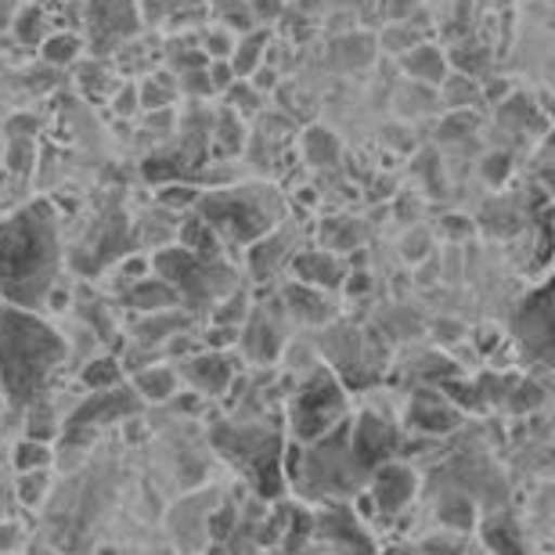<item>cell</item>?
Returning <instances> with one entry per match:
<instances>
[{
    "instance_id": "cell-21",
    "label": "cell",
    "mask_w": 555,
    "mask_h": 555,
    "mask_svg": "<svg viewBox=\"0 0 555 555\" xmlns=\"http://www.w3.org/2000/svg\"><path fill=\"white\" fill-rule=\"evenodd\" d=\"M177 369L173 364H144L134 375H130V390H134L144 404H166L177 397Z\"/></svg>"
},
{
    "instance_id": "cell-20",
    "label": "cell",
    "mask_w": 555,
    "mask_h": 555,
    "mask_svg": "<svg viewBox=\"0 0 555 555\" xmlns=\"http://www.w3.org/2000/svg\"><path fill=\"white\" fill-rule=\"evenodd\" d=\"M188 325H192V314L181 307L155 310V314H141L134 321V339L141 347H159V343H170L177 332H188Z\"/></svg>"
},
{
    "instance_id": "cell-19",
    "label": "cell",
    "mask_w": 555,
    "mask_h": 555,
    "mask_svg": "<svg viewBox=\"0 0 555 555\" xmlns=\"http://www.w3.org/2000/svg\"><path fill=\"white\" fill-rule=\"evenodd\" d=\"M119 299H124L130 310H138V314H155V310L181 307L177 304V293L159 274H144L138 282H130L127 288H119Z\"/></svg>"
},
{
    "instance_id": "cell-13",
    "label": "cell",
    "mask_w": 555,
    "mask_h": 555,
    "mask_svg": "<svg viewBox=\"0 0 555 555\" xmlns=\"http://www.w3.org/2000/svg\"><path fill=\"white\" fill-rule=\"evenodd\" d=\"M415 491H418V473L408 462L390 459V462H383L379 469L369 473V483H364L361 494L369 498L383 516H393L412 502Z\"/></svg>"
},
{
    "instance_id": "cell-36",
    "label": "cell",
    "mask_w": 555,
    "mask_h": 555,
    "mask_svg": "<svg viewBox=\"0 0 555 555\" xmlns=\"http://www.w3.org/2000/svg\"><path fill=\"white\" fill-rule=\"evenodd\" d=\"M224 108H231L238 119H249V116H260V105H263V98H260V91L253 87L249 80H235L224 91Z\"/></svg>"
},
{
    "instance_id": "cell-29",
    "label": "cell",
    "mask_w": 555,
    "mask_h": 555,
    "mask_svg": "<svg viewBox=\"0 0 555 555\" xmlns=\"http://www.w3.org/2000/svg\"><path fill=\"white\" fill-rule=\"evenodd\" d=\"M11 465L18 473H37V469H51L54 465V448L43 440H29L22 437L15 448H11Z\"/></svg>"
},
{
    "instance_id": "cell-15",
    "label": "cell",
    "mask_w": 555,
    "mask_h": 555,
    "mask_svg": "<svg viewBox=\"0 0 555 555\" xmlns=\"http://www.w3.org/2000/svg\"><path fill=\"white\" fill-rule=\"evenodd\" d=\"M296 253H299V235L282 220L274 231H268L260 242H253L246 249L249 274L257 278V282H268L278 271H288V260H293Z\"/></svg>"
},
{
    "instance_id": "cell-33",
    "label": "cell",
    "mask_w": 555,
    "mask_h": 555,
    "mask_svg": "<svg viewBox=\"0 0 555 555\" xmlns=\"http://www.w3.org/2000/svg\"><path fill=\"white\" fill-rule=\"evenodd\" d=\"M48 33H51L48 29V11L37 8V4L18 8V15H15V37L26 43V48H40Z\"/></svg>"
},
{
    "instance_id": "cell-37",
    "label": "cell",
    "mask_w": 555,
    "mask_h": 555,
    "mask_svg": "<svg viewBox=\"0 0 555 555\" xmlns=\"http://www.w3.org/2000/svg\"><path fill=\"white\" fill-rule=\"evenodd\" d=\"M33 163H37V141H33V138H22V134H11V138H8V149H4V166H8V173L29 177Z\"/></svg>"
},
{
    "instance_id": "cell-42",
    "label": "cell",
    "mask_w": 555,
    "mask_h": 555,
    "mask_svg": "<svg viewBox=\"0 0 555 555\" xmlns=\"http://www.w3.org/2000/svg\"><path fill=\"white\" fill-rule=\"evenodd\" d=\"M170 65H173V73H177V76H184V73L206 69L209 59H206V51H203V48H181V51H170Z\"/></svg>"
},
{
    "instance_id": "cell-8",
    "label": "cell",
    "mask_w": 555,
    "mask_h": 555,
    "mask_svg": "<svg viewBox=\"0 0 555 555\" xmlns=\"http://www.w3.org/2000/svg\"><path fill=\"white\" fill-rule=\"evenodd\" d=\"M141 412H144V401L130 390V383L113 386V390L87 393L80 404H73L69 412L62 415L59 443L65 451H87L105 429H113L116 422L138 418Z\"/></svg>"
},
{
    "instance_id": "cell-25",
    "label": "cell",
    "mask_w": 555,
    "mask_h": 555,
    "mask_svg": "<svg viewBox=\"0 0 555 555\" xmlns=\"http://www.w3.org/2000/svg\"><path fill=\"white\" fill-rule=\"evenodd\" d=\"M268 43H271L268 29H249L235 40V51H231L228 62H231V69H235L238 80H249V76L260 69L263 54H268Z\"/></svg>"
},
{
    "instance_id": "cell-24",
    "label": "cell",
    "mask_w": 555,
    "mask_h": 555,
    "mask_svg": "<svg viewBox=\"0 0 555 555\" xmlns=\"http://www.w3.org/2000/svg\"><path fill=\"white\" fill-rule=\"evenodd\" d=\"M401 65L408 76H415V80L433 83V87H440L443 76H448V54H443L437 43H415L412 51H404Z\"/></svg>"
},
{
    "instance_id": "cell-44",
    "label": "cell",
    "mask_w": 555,
    "mask_h": 555,
    "mask_svg": "<svg viewBox=\"0 0 555 555\" xmlns=\"http://www.w3.org/2000/svg\"><path fill=\"white\" fill-rule=\"evenodd\" d=\"M177 91H184L188 98H209L214 94V87H209L206 69H195V73H184L181 80H177Z\"/></svg>"
},
{
    "instance_id": "cell-38",
    "label": "cell",
    "mask_w": 555,
    "mask_h": 555,
    "mask_svg": "<svg viewBox=\"0 0 555 555\" xmlns=\"http://www.w3.org/2000/svg\"><path fill=\"white\" fill-rule=\"evenodd\" d=\"M51 491V469H37V473H18L15 480V498L22 505L37 508Z\"/></svg>"
},
{
    "instance_id": "cell-22",
    "label": "cell",
    "mask_w": 555,
    "mask_h": 555,
    "mask_svg": "<svg viewBox=\"0 0 555 555\" xmlns=\"http://www.w3.org/2000/svg\"><path fill=\"white\" fill-rule=\"evenodd\" d=\"M242 144H246V124H242L231 108H220V113L209 119V130H206L209 159H231V155L242 152Z\"/></svg>"
},
{
    "instance_id": "cell-12",
    "label": "cell",
    "mask_w": 555,
    "mask_h": 555,
    "mask_svg": "<svg viewBox=\"0 0 555 555\" xmlns=\"http://www.w3.org/2000/svg\"><path fill=\"white\" fill-rule=\"evenodd\" d=\"M177 379L188 383L198 397H224L235 386L238 364L231 350H198L173 364Z\"/></svg>"
},
{
    "instance_id": "cell-30",
    "label": "cell",
    "mask_w": 555,
    "mask_h": 555,
    "mask_svg": "<svg viewBox=\"0 0 555 555\" xmlns=\"http://www.w3.org/2000/svg\"><path fill=\"white\" fill-rule=\"evenodd\" d=\"M253 307V299L246 288H235V293H228L220 304L209 307V325H224V328H242V321H246Z\"/></svg>"
},
{
    "instance_id": "cell-6",
    "label": "cell",
    "mask_w": 555,
    "mask_h": 555,
    "mask_svg": "<svg viewBox=\"0 0 555 555\" xmlns=\"http://www.w3.org/2000/svg\"><path fill=\"white\" fill-rule=\"evenodd\" d=\"M152 274H159L166 285L177 293V304L188 314H209V307L220 304L228 293L238 288V278L235 268L228 260H206V257H195L192 249L177 246H159L152 253Z\"/></svg>"
},
{
    "instance_id": "cell-28",
    "label": "cell",
    "mask_w": 555,
    "mask_h": 555,
    "mask_svg": "<svg viewBox=\"0 0 555 555\" xmlns=\"http://www.w3.org/2000/svg\"><path fill=\"white\" fill-rule=\"evenodd\" d=\"M437 519L440 527H451V530H469L476 524V508H473V498L462 494V491H448L437 502Z\"/></svg>"
},
{
    "instance_id": "cell-40",
    "label": "cell",
    "mask_w": 555,
    "mask_h": 555,
    "mask_svg": "<svg viewBox=\"0 0 555 555\" xmlns=\"http://www.w3.org/2000/svg\"><path fill=\"white\" fill-rule=\"evenodd\" d=\"M235 40H238L235 33L220 26V29H206V33H203V43H198V48L206 51V59H209V62H228V59H231V51H235Z\"/></svg>"
},
{
    "instance_id": "cell-43",
    "label": "cell",
    "mask_w": 555,
    "mask_h": 555,
    "mask_svg": "<svg viewBox=\"0 0 555 555\" xmlns=\"http://www.w3.org/2000/svg\"><path fill=\"white\" fill-rule=\"evenodd\" d=\"M246 11H249V18L257 22V26H268V22L282 18L285 0H246Z\"/></svg>"
},
{
    "instance_id": "cell-27",
    "label": "cell",
    "mask_w": 555,
    "mask_h": 555,
    "mask_svg": "<svg viewBox=\"0 0 555 555\" xmlns=\"http://www.w3.org/2000/svg\"><path fill=\"white\" fill-rule=\"evenodd\" d=\"M304 159L325 170V166H336L343 159V144L328 127H310L304 134Z\"/></svg>"
},
{
    "instance_id": "cell-4",
    "label": "cell",
    "mask_w": 555,
    "mask_h": 555,
    "mask_svg": "<svg viewBox=\"0 0 555 555\" xmlns=\"http://www.w3.org/2000/svg\"><path fill=\"white\" fill-rule=\"evenodd\" d=\"M214 443L263 502H278L288 491L285 437L263 422H224L214 426Z\"/></svg>"
},
{
    "instance_id": "cell-14",
    "label": "cell",
    "mask_w": 555,
    "mask_h": 555,
    "mask_svg": "<svg viewBox=\"0 0 555 555\" xmlns=\"http://www.w3.org/2000/svg\"><path fill=\"white\" fill-rule=\"evenodd\" d=\"M238 347L249 361H257V364L278 361V353H282V347H285L282 325H278V310L249 307V314L238 328Z\"/></svg>"
},
{
    "instance_id": "cell-3",
    "label": "cell",
    "mask_w": 555,
    "mask_h": 555,
    "mask_svg": "<svg viewBox=\"0 0 555 555\" xmlns=\"http://www.w3.org/2000/svg\"><path fill=\"white\" fill-rule=\"evenodd\" d=\"M198 220L224 242V249H249L268 231H274L288 217L285 195L268 181H246V184H217L198 195L192 206Z\"/></svg>"
},
{
    "instance_id": "cell-50",
    "label": "cell",
    "mask_w": 555,
    "mask_h": 555,
    "mask_svg": "<svg viewBox=\"0 0 555 555\" xmlns=\"http://www.w3.org/2000/svg\"><path fill=\"white\" fill-rule=\"evenodd\" d=\"M249 83L257 87L260 94H263V91H274V83H278V73H274V69H263V65H260V69L253 73V80H249Z\"/></svg>"
},
{
    "instance_id": "cell-11",
    "label": "cell",
    "mask_w": 555,
    "mask_h": 555,
    "mask_svg": "<svg viewBox=\"0 0 555 555\" xmlns=\"http://www.w3.org/2000/svg\"><path fill=\"white\" fill-rule=\"evenodd\" d=\"M350 448L361 469L372 473V469H379L383 462L401 454V429H397L390 418H383L379 412H364L358 418H350Z\"/></svg>"
},
{
    "instance_id": "cell-52",
    "label": "cell",
    "mask_w": 555,
    "mask_h": 555,
    "mask_svg": "<svg viewBox=\"0 0 555 555\" xmlns=\"http://www.w3.org/2000/svg\"><path fill=\"white\" fill-rule=\"evenodd\" d=\"M209 4H214V8H217V15H220V11L238 8V4H246V0H209Z\"/></svg>"
},
{
    "instance_id": "cell-41",
    "label": "cell",
    "mask_w": 555,
    "mask_h": 555,
    "mask_svg": "<svg viewBox=\"0 0 555 555\" xmlns=\"http://www.w3.org/2000/svg\"><path fill=\"white\" fill-rule=\"evenodd\" d=\"M487 545H491L498 555H524L519 534L508 524H491V527H487Z\"/></svg>"
},
{
    "instance_id": "cell-48",
    "label": "cell",
    "mask_w": 555,
    "mask_h": 555,
    "mask_svg": "<svg viewBox=\"0 0 555 555\" xmlns=\"http://www.w3.org/2000/svg\"><path fill=\"white\" fill-rule=\"evenodd\" d=\"M483 173H487V181L498 184V181H505V173H508V155H491L483 166Z\"/></svg>"
},
{
    "instance_id": "cell-7",
    "label": "cell",
    "mask_w": 555,
    "mask_h": 555,
    "mask_svg": "<svg viewBox=\"0 0 555 555\" xmlns=\"http://www.w3.org/2000/svg\"><path fill=\"white\" fill-rule=\"evenodd\" d=\"M343 418H350V397L347 386L325 361H318L304 379L296 383L293 397H288L285 422L296 443H310L325 437L328 429H336Z\"/></svg>"
},
{
    "instance_id": "cell-5",
    "label": "cell",
    "mask_w": 555,
    "mask_h": 555,
    "mask_svg": "<svg viewBox=\"0 0 555 555\" xmlns=\"http://www.w3.org/2000/svg\"><path fill=\"white\" fill-rule=\"evenodd\" d=\"M369 473L361 469L350 448V418H343L325 437L299 443V469L293 487L310 502H339V498L361 494Z\"/></svg>"
},
{
    "instance_id": "cell-47",
    "label": "cell",
    "mask_w": 555,
    "mask_h": 555,
    "mask_svg": "<svg viewBox=\"0 0 555 555\" xmlns=\"http://www.w3.org/2000/svg\"><path fill=\"white\" fill-rule=\"evenodd\" d=\"M383 43H386V48H390V51H401V54H404V51H412V48H415L418 37H415L412 29H404V33H386Z\"/></svg>"
},
{
    "instance_id": "cell-16",
    "label": "cell",
    "mask_w": 555,
    "mask_h": 555,
    "mask_svg": "<svg viewBox=\"0 0 555 555\" xmlns=\"http://www.w3.org/2000/svg\"><path fill=\"white\" fill-rule=\"evenodd\" d=\"M408 426L418 429V433H451L462 426V408L443 397L440 386H429V390H415L412 393V404H408Z\"/></svg>"
},
{
    "instance_id": "cell-45",
    "label": "cell",
    "mask_w": 555,
    "mask_h": 555,
    "mask_svg": "<svg viewBox=\"0 0 555 555\" xmlns=\"http://www.w3.org/2000/svg\"><path fill=\"white\" fill-rule=\"evenodd\" d=\"M206 76H209V87H214V94H217V91L224 94L228 87L238 80L235 69H231V62H209V65H206Z\"/></svg>"
},
{
    "instance_id": "cell-26",
    "label": "cell",
    "mask_w": 555,
    "mask_h": 555,
    "mask_svg": "<svg viewBox=\"0 0 555 555\" xmlns=\"http://www.w3.org/2000/svg\"><path fill=\"white\" fill-rule=\"evenodd\" d=\"M127 383V372H124V361L113 358V353H102V358H91L80 369V386L87 393H98V390H113V386H124Z\"/></svg>"
},
{
    "instance_id": "cell-9",
    "label": "cell",
    "mask_w": 555,
    "mask_h": 555,
    "mask_svg": "<svg viewBox=\"0 0 555 555\" xmlns=\"http://www.w3.org/2000/svg\"><path fill=\"white\" fill-rule=\"evenodd\" d=\"M513 336L524 347V353L534 364L552 361V285L541 282L538 288H530L524 304L513 314Z\"/></svg>"
},
{
    "instance_id": "cell-35",
    "label": "cell",
    "mask_w": 555,
    "mask_h": 555,
    "mask_svg": "<svg viewBox=\"0 0 555 555\" xmlns=\"http://www.w3.org/2000/svg\"><path fill=\"white\" fill-rule=\"evenodd\" d=\"M198 195H203V188H195V184H188V181H170V184H163L159 192H155V203L181 217V214H192V206L198 203Z\"/></svg>"
},
{
    "instance_id": "cell-23",
    "label": "cell",
    "mask_w": 555,
    "mask_h": 555,
    "mask_svg": "<svg viewBox=\"0 0 555 555\" xmlns=\"http://www.w3.org/2000/svg\"><path fill=\"white\" fill-rule=\"evenodd\" d=\"M177 246L192 249L195 257H206V260H228V249L224 242H220L214 231L206 228V220H198L195 214H181L177 220Z\"/></svg>"
},
{
    "instance_id": "cell-49",
    "label": "cell",
    "mask_w": 555,
    "mask_h": 555,
    "mask_svg": "<svg viewBox=\"0 0 555 555\" xmlns=\"http://www.w3.org/2000/svg\"><path fill=\"white\" fill-rule=\"evenodd\" d=\"M476 127V119L469 116V113H462V116H454V119H448L440 130H443V138H459V130H473Z\"/></svg>"
},
{
    "instance_id": "cell-2",
    "label": "cell",
    "mask_w": 555,
    "mask_h": 555,
    "mask_svg": "<svg viewBox=\"0 0 555 555\" xmlns=\"http://www.w3.org/2000/svg\"><path fill=\"white\" fill-rule=\"evenodd\" d=\"M69 358V343L37 310L0 304V401L26 412L59 379Z\"/></svg>"
},
{
    "instance_id": "cell-53",
    "label": "cell",
    "mask_w": 555,
    "mask_h": 555,
    "mask_svg": "<svg viewBox=\"0 0 555 555\" xmlns=\"http://www.w3.org/2000/svg\"><path fill=\"white\" fill-rule=\"evenodd\" d=\"M498 4H508V0H498Z\"/></svg>"
},
{
    "instance_id": "cell-32",
    "label": "cell",
    "mask_w": 555,
    "mask_h": 555,
    "mask_svg": "<svg viewBox=\"0 0 555 555\" xmlns=\"http://www.w3.org/2000/svg\"><path fill=\"white\" fill-rule=\"evenodd\" d=\"M80 51H83L80 33H48L40 43L43 62H51V65H73L80 59Z\"/></svg>"
},
{
    "instance_id": "cell-31",
    "label": "cell",
    "mask_w": 555,
    "mask_h": 555,
    "mask_svg": "<svg viewBox=\"0 0 555 555\" xmlns=\"http://www.w3.org/2000/svg\"><path fill=\"white\" fill-rule=\"evenodd\" d=\"M177 94L181 91H177L173 73H152L149 80L138 83V105L141 108H166Z\"/></svg>"
},
{
    "instance_id": "cell-34",
    "label": "cell",
    "mask_w": 555,
    "mask_h": 555,
    "mask_svg": "<svg viewBox=\"0 0 555 555\" xmlns=\"http://www.w3.org/2000/svg\"><path fill=\"white\" fill-rule=\"evenodd\" d=\"M361 242V228L347 217H336L328 224H321V249L328 253H347Z\"/></svg>"
},
{
    "instance_id": "cell-10",
    "label": "cell",
    "mask_w": 555,
    "mask_h": 555,
    "mask_svg": "<svg viewBox=\"0 0 555 555\" xmlns=\"http://www.w3.org/2000/svg\"><path fill=\"white\" fill-rule=\"evenodd\" d=\"M138 0H91L87 4V33L91 51H116L138 33Z\"/></svg>"
},
{
    "instance_id": "cell-1",
    "label": "cell",
    "mask_w": 555,
    "mask_h": 555,
    "mask_svg": "<svg viewBox=\"0 0 555 555\" xmlns=\"http://www.w3.org/2000/svg\"><path fill=\"white\" fill-rule=\"evenodd\" d=\"M62 220L51 198H33L0 217V304L40 314L62 282Z\"/></svg>"
},
{
    "instance_id": "cell-17",
    "label": "cell",
    "mask_w": 555,
    "mask_h": 555,
    "mask_svg": "<svg viewBox=\"0 0 555 555\" xmlns=\"http://www.w3.org/2000/svg\"><path fill=\"white\" fill-rule=\"evenodd\" d=\"M282 310L299 325H332L339 314L336 307V293H325V288L304 285V282H288L282 288Z\"/></svg>"
},
{
    "instance_id": "cell-39",
    "label": "cell",
    "mask_w": 555,
    "mask_h": 555,
    "mask_svg": "<svg viewBox=\"0 0 555 555\" xmlns=\"http://www.w3.org/2000/svg\"><path fill=\"white\" fill-rule=\"evenodd\" d=\"M332 59L343 62L350 69V65H364L372 59V37H364V33H358V37H343L336 40V48H332Z\"/></svg>"
},
{
    "instance_id": "cell-46",
    "label": "cell",
    "mask_w": 555,
    "mask_h": 555,
    "mask_svg": "<svg viewBox=\"0 0 555 555\" xmlns=\"http://www.w3.org/2000/svg\"><path fill=\"white\" fill-rule=\"evenodd\" d=\"M138 83H124L119 91L113 94V113L116 116H134L138 113Z\"/></svg>"
},
{
    "instance_id": "cell-51",
    "label": "cell",
    "mask_w": 555,
    "mask_h": 555,
    "mask_svg": "<svg viewBox=\"0 0 555 555\" xmlns=\"http://www.w3.org/2000/svg\"><path fill=\"white\" fill-rule=\"evenodd\" d=\"M443 228H448L451 235H465V231H473V224L465 217H448V220H443Z\"/></svg>"
},
{
    "instance_id": "cell-18",
    "label": "cell",
    "mask_w": 555,
    "mask_h": 555,
    "mask_svg": "<svg viewBox=\"0 0 555 555\" xmlns=\"http://www.w3.org/2000/svg\"><path fill=\"white\" fill-rule=\"evenodd\" d=\"M288 271H293V282L325 288V293H339L343 278H347V263L339 260V253L328 249H299L293 260H288Z\"/></svg>"
}]
</instances>
